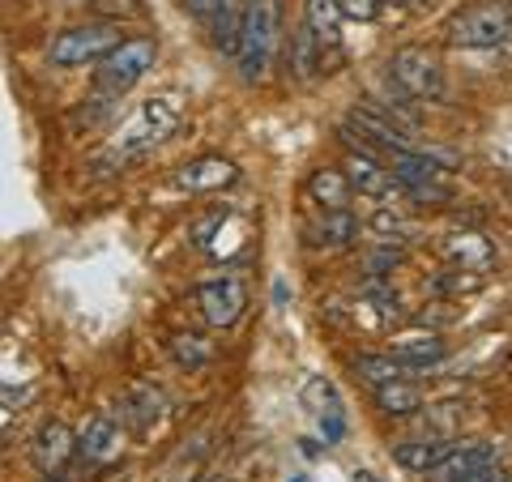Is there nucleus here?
<instances>
[{"label":"nucleus","mask_w":512,"mask_h":482,"mask_svg":"<svg viewBox=\"0 0 512 482\" xmlns=\"http://www.w3.org/2000/svg\"><path fill=\"white\" fill-rule=\"evenodd\" d=\"M167 346H171L175 363H180V367H188V372H201V367L210 363V355H214V350H210V342H205V337H197V333H175Z\"/></svg>","instance_id":"nucleus-24"},{"label":"nucleus","mask_w":512,"mask_h":482,"mask_svg":"<svg viewBox=\"0 0 512 482\" xmlns=\"http://www.w3.org/2000/svg\"><path fill=\"white\" fill-rule=\"evenodd\" d=\"M355 482H380V478H376V474H367V470H363V474H355Z\"/></svg>","instance_id":"nucleus-31"},{"label":"nucleus","mask_w":512,"mask_h":482,"mask_svg":"<svg viewBox=\"0 0 512 482\" xmlns=\"http://www.w3.org/2000/svg\"><path fill=\"white\" fill-rule=\"evenodd\" d=\"M197 303H201V316L214 329H231L248 308V286L239 278H210L197 286Z\"/></svg>","instance_id":"nucleus-9"},{"label":"nucleus","mask_w":512,"mask_h":482,"mask_svg":"<svg viewBox=\"0 0 512 482\" xmlns=\"http://www.w3.org/2000/svg\"><path fill=\"white\" fill-rule=\"evenodd\" d=\"M444 35L453 47H470V52L504 47L512 39V5L508 0H474V5L448 18Z\"/></svg>","instance_id":"nucleus-1"},{"label":"nucleus","mask_w":512,"mask_h":482,"mask_svg":"<svg viewBox=\"0 0 512 482\" xmlns=\"http://www.w3.org/2000/svg\"><path fill=\"white\" fill-rule=\"evenodd\" d=\"M342 167H346V175H350V184H355V192H359V197H372V201L393 197V188H397L393 171H389V167H380L372 154H363V150H350Z\"/></svg>","instance_id":"nucleus-11"},{"label":"nucleus","mask_w":512,"mask_h":482,"mask_svg":"<svg viewBox=\"0 0 512 482\" xmlns=\"http://www.w3.org/2000/svg\"><path fill=\"white\" fill-rule=\"evenodd\" d=\"M278 47V0H248L244 13V43H239L235 69L244 82H261Z\"/></svg>","instance_id":"nucleus-2"},{"label":"nucleus","mask_w":512,"mask_h":482,"mask_svg":"<svg viewBox=\"0 0 512 482\" xmlns=\"http://www.w3.org/2000/svg\"><path fill=\"white\" fill-rule=\"evenodd\" d=\"M120 43H124V26L120 22H86V26L60 30V35L52 39V47H47V56H52L56 69H77V64L111 56Z\"/></svg>","instance_id":"nucleus-4"},{"label":"nucleus","mask_w":512,"mask_h":482,"mask_svg":"<svg viewBox=\"0 0 512 482\" xmlns=\"http://www.w3.org/2000/svg\"><path fill=\"white\" fill-rule=\"evenodd\" d=\"M154 56H158V43L150 35H133L124 39L116 52L99 60V69H94V86H99V94H128L141 77H146L154 69Z\"/></svg>","instance_id":"nucleus-5"},{"label":"nucleus","mask_w":512,"mask_h":482,"mask_svg":"<svg viewBox=\"0 0 512 482\" xmlns=\"http://www.w3.org/2000/svg\"><path fill=\"white\" fill-rule=\"evenodd\" d=\"M427 478L431 482H491V478H500V453L491 444H461Z\"/></svg>","instance_id":"nucleus-8"},{"label":"nucleus","mask_w":512,"mask_h":482,"mask_svg":"<svg viewBox=\"0 0 512 482\" xmlns=\"http://www.w3.org/2000/svg\"><path fill=\"white\" fill-rule=\"evenodd\" d=\"M372 227L389 235V231H402V218H397V214H389V210H380V214L372 218Z\"/></svg>","instance_id":"nucleus-29"},{"label":"nucleus","mask_w":512,"mask_h":482,"mask_svg":"<svg viewBox=\"0 0 512 482\" xmlns=\"http://www.w3.org/2000/svg\"><path fill=\"white\" fill-rule=\"evenodd\" d=\"M342 5L338 0H308L303 5V22L312 26V35L325 43V47H338V39H342Z\"/></svg>","instance_id":"nucleus-18"},{"label":"nucleus","mask_w":512,"mask_h":482,"mask_svg":"<svg viewBox=\"0 0 512 482\" xmlns=\"http://www.w3.org/2000/svg\"><path fill=\"white\" fill-rule=\"evenodd\" d=\"M295 482H303V478H295Z\"/></svg>","instance_id":"nucleus-34"},{"label":"nucleus","mask_w":512,"mask_h":482,"mask_svg":"<svg viewBox=\"0 0 512 482\" xmlns=\"http://www.w3.org/2000/svg\"><path fill=\"white\" fill-rule=\"evenodd\" d=\"M359 239V218L350 210H320V218L308 227V244L316 248H350Z\"/></svg>","instance_id":"nucleus-15"},{"label":"nucleus","mask_w":512,"mask_h":482,"mask_svg":"<svg viewBox=\"0 0 512 482\" xmlns=\"http://www.w3.org/2000/svg\"><path fill=\"white\" fill-rule=\"evenodd\" d=\"M124 414L137 431H146L158 414H163V393H158L154 384H133V389L124 393Z\"/></svg>","instance_id":"nucleus-20"},{"label":"nucleus","mask_w":512,"mask_h":482,"mask_svg":"<svg viewBox=\"0 0 512 482\" xmlns=\"http://www.w3.org/2000/svg\"><path fill=\"white\" fill-rule=\"evenodd\" d=\"M410 5H436V0H410Z\"/></svg>","instance_id":"nucleus-33"},{"label":"nucleus","mask_w":512,"mask_h":482,"mask_svg":"<svg viewBox=\"0 0 512 482\" xmlns=\"http://www.w3.org/2000/svg\"><path fill=\"white\" fill-rule=\"evenodd\" d=\"M389 77L406 99H440L444 94V73L440 60L427 47H397L389 56Z\"/></svg>","instance_id":"nucleus-6"},{"label":"nucleus","mask_w":512,"mask_h":482,"mask_svg":"<svg viewBox=\"0 0 512 482\" xmlns=\"http://www.w3.org/2000/svg\"><path fill=\"white\" fill-rule=\"evenodd\" d=\"M376 406L384 414H393V419H406V414L423 406V393H419V384H410V380H393V384H380L376 389Z\"/></svg>","instance_id":"nucleus-21"},{"label":"nucleus","mask_w":512,"mask_h":482,"mask_svg":"<svg viewBox=\"0 0 512 482\" xmlns=\"http://www.w3.org/2000/svg\"><path fill=\"white\" fill-rule=\"evenodd\" d=\"M453 440H444V436H423V440H402L393 448V461L402 465V470H410V474H431L436 465L453 453Z\"/></svg>","instance_id":"nucleus-14"},{"label":"nucleus","mask_w":512,"mask_h":482,"mask_svg":"<svg viewBox=\"0 0 512 482\" xmlns=\"http://www.w3.org/2000/svg\"><path fill=\"white\" fill-rule=\"evenodd\" d=\"M397 5H410V0H380V9H397Z\"/></svg>","instance_id":"nucleus-30"},{"label":"nucleus","mask_w":512,"mask_h":482,"mask_svg":"<svg viewBox=\"0 0 512 482\" xmlns=\"http://www.w3.org/2000/svg\"><path fill=\"white\" fill-rule=\"evenodd\" d=\"M320 56H325V43L312 35L308 22H303V26L295 30V39H291V69H295L299 77H312V73L320 69Z\"/></svg>","instance_id":"nucleus-23"},{"label":"nucleus","mask_w":512,"mask_h":482,"mask_svg":"<svg viewBox=\"0 0 512 482\" xmlns=\"http://www.w3.org/2000/svg\"><path fill=\"white\" fill-rule=\"evenodd\" d=\"M180 124V99L175 94H163V99H146L133 116L124 120V128L116 133V154L120 158H133V154H146L150 146H158L163 137L175 133Z\"/></svg>","instance_id":"nucleus-3"},{"label":"nucleus","mask_w":512,"mask_h":482,"mask_svg":"<svg viewBox=\"0 0 512 482\" xmlns=\"http://www.w3.org/2000/svg\"><path fill=\"white\" fill-rule=\"evenodd\" d=\"M355 372L372 384V389H380V384H393V380H406L410 376V367L402 359H393V355H359L355 359Z\"/></svg>","instance_id":"nucleus-22"},{"label":"nucleus","mask_w":512,"mask_h":482,"mask_svg":"<svg viewBox=\"0 0 512 482\" xmlns=\"http://www.w3.org/2000/svg\"><path fill=\"white\" fill-rule=\"evenodd\" d=\"M244 13H248V5L235 9L231 0H222V9L214 13V47L231 60L239 56V43H244Z\"/></svg>","instance_id":"nucleus-19"},{"label":"nucleus","mask_w":512,"mask_h":482,"mask_svg":"<svg viewBox=\"0 0 512 482\" xmlns=\"http://www.w3.org/2000/svg\"><path fill=\"white\" fill-rule=\"evenodd\" d=\"M320 431H325V440H342V431H346V423H342V414H338V406L329 410V419H320Z\"/></svg>","instance_id":"nucleus-27"},{"label":"nucleus","mask_w":512,"mask_h":482,"mask_svg":"<svg viewBox=\"0 0 512 482\" xmlns=\"http://www.w3.org/2000/svg\"><path fill=\"white\" fill-rule=\"evenodd\" d=\"M77 453L86 461H111L120 453V427L107 419V414H94L86 423V431L77 436Z\"/></svg>","instance_id":"nucleus-16"},{"label":"nucleus","mask_w":512,"mask_h":482,"mask_svg":"<svg viewBox=\"0 0 512 482\" xmlns=\"http://www.w3.org/2000/svg\"><path fill=\"white\" fill-rule=\"evenodd\" d=\"M39 482H60V478H56V474H43V478H39Z\"/></svg>","instance_id":"nucleus-32"},{"label":"nucleus","mask_w":512,"mask_h":482,"mask_svg":"<svg viewBox=\"0 0 512 482\" xmlns=\"http://www.w3.org/2000/svg\"><path fill=\"white\" fill-rule=\"evenodd\" d=\"M73 453H77V436H73V431L64 427L60 419L43 423L39 436H35V444H30V457H35V465H39L43 474H60L64 465H69Z\"/></svg>","instance_id":"nucleus-10"},{"label":"nucleus","mask_w":512,"mask_h":482,"mask_svg":"<svg viewBox=\"0 0 512 482\" xmlns=\"http://www.w3.org/2000/svg\"><path fill=\"white\" fill-rule=\"evenodd\" d=\"M188 13H197V18H214V13L222 9V0H184Z\"/></svg>","instance_id":"nucleus-28"},{"label":"nucleus","mask_w":512,"mask_h":482,"mask_svg":"<svg viewBox=\"0 0 512 482\" xmlns=\"http://www.w3.org/2000/svg\"><path fill=\"white\" fill-rule=\"evenodd\" d=\"M389 355L402 359L410 372H423V367H431V363L444 359V342H440L436 333H414V337H402V342H393Z\"/></svg>","instance_id":"nucleus-17"},{"label":"nucleus","mask_w":512,"mask_h":482,"mask_svg":"<svg viewBox=\"0 0 512 482\" xmlns=\"http://www.w3.org/2000/svg\"><path fill=\"white\" fill-rule=\"evenodd\" d=\"M389 171L414 201H448V188L440 184V163L419 150H397L389 154Z\"/></svg>","instance_id":"nucleus-7"},{"label":"nucleus","mask_w":512,"mask_h":482,"mask_svg":"<svg viewBox=\"0 0 512 482\" xmlns=\"http://www.w3.org/2000/svg\"><path fill=\"white\" fill-rule=\"evenodd\" d=\"M227 218H231V210H227V205H222V210H214L210 218H201L197 227H192V244H197V248H210L214 231H218V227H222V222H227Z\"/></svg>","instance_id":"nucleus-25"},{"label":"nucleus","mask_w":512,"mask_h":482,"mask_svg":"<svg viewBox=\"0 0 512 482\" xmlns=\"http://www.w3.org/2000/svg\"><path fill=\"white\" fill-rule=\"evenodd\" d=\"M346 18H359V22H372L380 13V0H338Z\"/></svg>","instance_id":"nucleus-26"},{"label":"nucleus","mask_w":512,"mask_h":482,"mask_svg":"<svg viewBox=\"0 0 512 482\" xmlns=\"http://www.w3.org/2000/svg\"><path fill=\"white\" fill-rule=\"evenodd\" d=\"M308 197L320 205V210H350L355 184H350L346 167H316L308 175Z\"/></svg>","instance_id":"nucleus-13"},{"label":"nucleus","mask_w":512,"mask_h":482,"mask_svg":"<svg viewBox=\"0 0 512 482\" xmlns=\"http://www.w3.org/2000/svg\"><path fill=\"white\" fill-rule=\"evenodd\" d=\"M235 180H239L235 163L210 154V158H197V163L180 167V175H175V188H184V192H218V188H227Z\"/></svg>","instance_id":"nucleus-12"},{"label":"nucleus","mask_w":512,"mask_h":482,"mask_svg":"<svg viewBox=\"0 0 512 482\" xmlns=\"http://www.w3.org/2000/svg\"><path fill=\"white\" fill-rule=\"evenodd\" d=\"M504 482H512V478H504Z\"/></svg>","instance_id":"nucleus-35"}]
</instances>
